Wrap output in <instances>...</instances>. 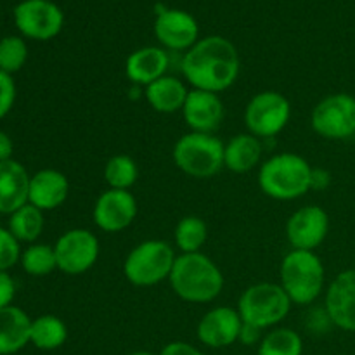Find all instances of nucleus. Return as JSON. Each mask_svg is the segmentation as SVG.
I'll return each instance as SVG.
<instances>
[{
  "label": "nucleus",
  "mask_w": 355,
  "mask_h": 355,
  "mask_svg": "<svg viewBox=\"0 0 355 355\" xmlns=\"http://www.w3.org/2000/svg\"><path fill=\"white\" fill-rule=\"evenodd\" d=\"M180 71L193 89L220 94L234 85L241 71L238 49L220 35L200 38L184 52Z\"/></svg>",
  "instance_id": "f257e3e1"
},
{
  "label": "nucleus",
  "mask_w": 355,
  "mask_h": 355,
  "mask_svg": "<svg viewBox=\"0 0 355 355\" xmlns=\"http://www.w3.org/2000/svg\"><path fill=\"white\" fill-rule=\"evenodd\" d=\"M173 293L189 304H210L224 290V274L210 259L198 253H180L168 277Z\"/></svg>",
  "instance_id": "f03ea898"
},
{
  "label": "nucleus",
  "mask_w": 355,
  "mask_h": 355,
  "mask_svg": "<svg viewBox=\"0 0 355 355\" xmlns=\"http://www.w3.org/2000/svg\"><path fill=\"white\" fill-rule=\"evenodd\" d=\"M312 166L297 153H279L262 163L259 186L266 196L277 201H293L312 189Z\"/></svg>",
  "instance_id": "7ed1b4c3"
},
{
  "label": "nucleus",
  "mask_w": 355,
  "mask_h": 355,
  "mask_svg": "<svg viewBox=\"0 0 355 355\" xmlns=\"http://www.w3.org/2000/svg\"><path fill=\"white\" fill-rule=\"evenodd\" d=\"M281 286L291 304L311 305L324 290L326 270L315 252L291 250L281 262Z\"/></svg>",
  "instance_id": "20e7f679"
},
{
  "label": "nucleus",
  "mask_w": 355,
  "mask_h": 355,
  "mask_svg": "<svg viewBox=\"0 0 355 355\" xmlns=\"http://www.w3.org/2000/svg\"><path fill=\"white\" fill-rule=\"evenodd\" d=\"M225 144L214 134L189 132L175 142L173 163L193 179H210L224 168Z\"/></svg>",
  "instance_id": "39448f33"
},
{
  "label": "nucleus",
  "mask_w": 355,
  "mask_h": 355,
  "mask_svg": "<svg viewBox=\"0 0 355 355\" xmlns=\"http://www.w3.org/2000/svg\"><path fill=\"white\" fill-rule=\"evenodd\" d=\"M291 300L279 283H257L246 288L238 300L243 322L255 328L272 329L288 318Z\"/></svg>",
  "instance_id": "423d86ee"
},
{
  "label": "nucleus",
  "mask_w": 355,
  "mask_h": 355,
  "mask_svg": "<svg viewBox=\"0 0 355 355\" xmlns=\"http://www.w3.org/2000/svg\"><path fill=\"white\" fill-rule=\"evenodd\" d=\"M175 259V252L168 243L148 239L128 252L123 262V274L128 283L134 286H156L168 279Z\"/></svg>",
  "instance_id": "0eeeda50"
},
{
  "label": "nucleus",
  "mask_w": 355,
  "mask_h": 355,
  "mask_svg": "<svg viewBox=\"0 0 355 355\" xmlns=\"http://www.w3.org/2000/svg\"><path fill=\"white\" fill-rule=\"evenodd\" d=\"M291 118V104L281 92L263 90L246 104L245 125L248 134L259 139H272L286 128Z\"/></svg>",
  "instance_id": "6e6552de"
},
{
  "label": "nucleus",
  "mask_w": 355,
  "mask_h": 355,
  "mask_svg": "<svg viewBox=\"0 0 355 355\" xmlns=\"http://www.w3.org/2000/svg\"><path fill=\"white\" fill-rule=\"evenodd\" d=\"M311 127L321 137L343 141L355 135V97L338 92L324 97L314 106Z\"/></svg>",
  "instance_id": "1a4fd4ad"
},
{
  "label": "nucleus",
  "mask_w": 355,
  "mask_h": 355,
  "mask_svg": "<svg viewBox=\"0 0 355 355\" xmlns=\"http://www.w3.org/2000/svg\"><path fill=\"white\" fill-rule=\"evenodd\" d=\"M14 24L23 37L47 42L61 33L64 14L51 0H23L14 7Z\"/></svg>",
  "instance_id": "9d476101"
},
{
  "label": "nucleus",
  "mask_w": 355,
  "mask_h": 355,
  "mask_svg": "<svg viewBox=\"0 0 355 355\" xmlns=\"http://www.w3.org/2000/svg\"><path fill=\"white\" fill-rule=\"evenodd\" d=\"M99 239L89 229H69L55 241L58 269L68 276H80L96 266L99 259Z\"/></svg>",
  "instance_id": "9b49d317"
},
{
  "label": "nucleus",
  "mask_w": 355,
  "mask_h": 355,
  "mask_svg": "<svg viewBox=\"0 0 355 355\" xmlns=\"http://www.w3.org/2000/svg\"><path fill=\"white\" fill-rule=\"evenodd\" d=\"M94 224L104 232H120L137 217V200L130 191L107 189L99 194L92 210Z\"/></svg>",
  "instance_id": "f8f14e48"
},
{
  "label": "nucleus",
  "mask_w": 355,
  "mask_h": 355,
  "mask_svg": "<svg viewBox=\"0 0 355 355\" xmlns=\"http://www.w3.org/2000/svg\"><path fill=\"white\" fill-rule=\"evenodd\" d=\"M329 232V217L318 205L302 207L288 218L286 238L293 250L314 252Z\"/></svg>",
  "instance_id": "ddd939ff"
},
{
  "label": "nucleus",
  "mask_w": 355,
  "mask_h": 355,
  "mask_svg": "<svg viewBox=\"0 0 355 355\" xmlns=\"http://www.w3.org/2000/svg\"><path fill=\"white\" fill-rule=\"evenodd\" d=\"M155 35L168 51L187 52L200 40V26L193 14L180 9H159L155 21Z\"/></svg>",
  "instance_id": "4468645a"
},
{
  "label": "nucleus",
  "mask_w": 355,
  "mask_h": 355,
  "mask_svg": "<svg viewBox=\"0 0 355 355\" xmlns=\"http://www.w3.org/2000/svg\"><path fill=\"white\" fill-rule=\"evenodd\" d=\"M243 329V319L238 309L215 307L200 319L196 336L208 349H225L239 342Z\"/></svg>",
  "instance_id": "2eb2a0df"
},
{
  "label": "nucleus",
  "mask_w": 355,
  "mask_h": 355,
  "mask_svg": "<svg viewBox=\"0 0 355 355\" xmlns=\"http://www.w3.org/2000/svg\"><path fill=\"white\" fill-rule=\"evenodd\" d=\"M328 319L343 331L355 333V269L340 272L326 290Z\"/></svg>",
  "instance_id": "dca6fc26"
},
{
  "label": "nucleus",
  "mask_w": 355,
  "mask_h": 355,
  "mask_svg": "<svg viewBox=\"0 0 355 355\" xmlns=\"http://www.w3.org/2000/svg\"><path fill=\"white\" fill-rule=\"evenodd\" d=\"M182 116L191 132L214 134L224 120V103L218 94L191 89L184 103Z\"/></svg>",
  "instance_id": "f3484780"
},
{
  "label": "nucleus",
  "mask_w": 355,
  "mask_h": 355,
  "mask_svg": "<svg viewBox=\"0 0 355 355\" xmlns=\"http://www.w3.org/2000/svg\"><path fill=\"white\" fill-rule=\"evenodd\" d=\"M69 194L68 177L54 168H44L30 179L28 203L38 210L49 211L61 207Z\"/></svg>",
  "instance_id": "a211bd4d"
},
{
  "label": "nucleus",
  "mask_w": 355,
  "mask_h": 355,
  "mask_svg": "<svg viewBox=\"0 0 355 355\" xmlns=\"http://www.w3.org/2000/svg\"><path fill=\"white\" fill-rule=\"evenodd\" d=\"M30 179L26 168L16 159L0 162V214H14L28 203Z\"/></svg>",
  "instance_id": "6ab92c4d"
},
{
  "label": "nucleus",
  "mask_w": 355,
  "mask_h": 355,
  "mask_svg": "<svg viewBox=\"0 0 355 355\" xmlns=\"http://www.w3.org/2000/svg\"><path fill=\"white\" fill-rule=\"evenodd\" d=\"M168 54L162 47H141L132 52L125 61V75L134 85H144L156 82L166 75Z\"/></svg>",
  "instance_id": "aec40b11"
},
{
  "label": "nucleus",
  "mask_w": 355,
  "mask_h": 355,
  "mask_svg": "<svg viewBox=\"0 0 355 355\" xmlns=\"http://www.w3.org/2000/svg\"><path fill=\"white\" fill-rule=\"evenodd\" d=\"M31 319L16 305L0 309V355H12L30 343Z\"/></svg>",
  "instance_id": "412c9836"
},
{
  "label": "nucleus",
  "mask_w": 355,
  "mask_h": 355,
  "mask_svg": "<svg viewBox=\"0 0 355 355\" xmlns=\"http://www.w3.org/2000/svg\"><path fill=\"white\" fill-rule=\"evenodd\" d=\"M187 87L175 76H162L156 82L149 83L144 90L146 101L156 113L172 114L182 111L187 99Z\"/></svg>",
  "instance_id": "4be33fe9"
},
{
  "label": "nucleus",
  "mask_w": 355,
  "mask_h": 355,
  "mask_svg": "<svg viewBox=\"0 0 355 355\" xmlns=\"http://www.w3.org/2000/svg\"><path fill=\"white\" fill-rule=\"evenodd\" d=\"M263 146L252 134H238L225 144L224 166L234 173H246L255 168L262 159Z\"/></svg>",
  "instance_id": "5701e85b"
},
{
  "label": "nucleus",
  "mask_w": 355,
  "mask_h": 355,
  "mask_svg": "<svg viewBox=\"0 0 355 355\" xmlns=\"http://www.w3.org/2000/svg\"><path fill=\"white\" fill-rule=\"evenodd\" d=\"M68 340V326L58 315L45 314L31 321L30 343L40 350L61 349Z\"/></svg>",
  "instance_id": "b1692460"
},
{
  "label": "nucleus",
  "mask_w": 355,
  "mask_h": 355,
  "mask_svg": "<svg viewBox=\"0 0 355 355\" xmlns=\"http://www.w3.org/2000/svg\"><path fill=\"white\" fill-rule=\"evenodd\" d=\"M9 231L19 243L23 241L33 245L44 231V211L38 210L31 203H26L19 210L10 214Z\"/></svg>",
  "instance_id": "393cba45"
},
{
  "label": "nucleus",
  "mask_w": 355,
  "mask_h": 355,
  "mask_svg": "<svg viewBox=\"0 0 355 355\" xmlns=\"http://www.w3.org/2000/svg\"><path fill=\"white\" fill-rule=\"evenodd\" d=\"M259 355H304V340L295 329L272 328L262 336Z\"/></svg>",
  "instance_id": "a878e982"
},
{
  "label": "nucleus",
  "mask_w": 355,
  "mask_h": 355,
  "mask_svg": "<svg viewBox=\"0 0 355 355\" xmlns=\"http://www.w3.org/2000/svg\"><path fill=\"white\" fill-rule=\"evenodd\" d=\"M173 238H175V246L180 250V253L201 252L208 239L207 222L196 215H187L179 220Z\"/></svg>",
  "instance_id": "bb28decb"
},
{
  "label": "nucleus",
  "mask_w": 355,
  "mask_h": 355,
  "mask_svg": "<svg viewBox=\"0 0 355 355\" xmlns=\"http://www.w3.org/2000/svg\"><path fill=\"white\" fill-rule=\"evenodd\" d=\"M139 166L134 158L127 155H116L107 159L104 165V180L110 189L130 191V187L137 182Z\"/></svg>",
  "instance_id": "cd10ccee"
},
{
  "label": "nucleus",
  "mask_w": 355,
  "mask_h": 355,
  "mask_svg": "<svg viewBox=\"0 0 355 355\" xmlns=\"http://www.w3.org/2000/svg\"><path fill=\"white\" fill-rule=\"evenodd\" d=\"M21 266L24 272L30 276L42 277L51 274L58 269V260H55L54 246L44 245V243H33L21 253Z\"/></svg>",
  "instance_id": "c85d7f7f"
},
{
  "label": "nucleus",
  "mask_w": 355,
  "mask_h": 355,
  "mask_svg": "<svg viewBox=\"0 0 355 355\" xmlns=\"http://www.w3.org/2000/svg\"><path fill=\"white\" fill-rule=\"evenodd\" d=\"M28 59V45L21 37L10 35L0 40V71L9 75L19 71Z\"/></svg>",
  "instance_id": "c756f323"
},
{
  "label": "nucleus",
  "mask_w": 355,
  "mask_h": 355,
  "mask_svg": "<svg viewBox=\"0 0 355 355\" xmlns=\"http://www.w3.org/2000/svg\"><path fill=\"white\" fill-rule=\"evenodd\" d=\"M21 260L19 241L12 236L9 229L0 227V270L7 272L10 267Z\"/></svg>",
  "instance_id": "7c9ffc66"
},
{
  "label": "nucleus",
  "mask_w": 355,
  "mask_h": 355,
  "mask_svg": "<svg viewBox=\"0 0 355 355\" xmlns=\"http://www.w3.org/2000/svg\"><path fill=\"white\" fill-rule=\"evenodd\" d=\"M14 101H16V83H14L12 75L0 71V120L9 114Z\"/></svg>",
  "instance_id": "2f4dec72"
},
{
  "label": "nucleus",
  "mask_w": 355,
  "mask_h": 355,
  "mask_svg": "<svg viewBox=\"0 0 355 355\" xmlns=\"http://www.w3.org/2000/svg\"><path fill=\"white\" fill-rule=\"evenodd\" d=\"M16 295V284L7 272L0 270V309L9 307Z\"/></svg>",
  "instance_id": "473e14b6"
},
{
  "label": "nucleus",
  "mask_w": 355,
  "mask_h": 355,
  "mask_svg": "<svg viewBox=\"0 0 355 355\" xmlns=\"http://www.w3.org/2000/svg\"><path fill=\"white\" fill-rule=\"evenodd\" d=\"M158 355H205L200 349L187 342H170L166 343Z\"/></svg>",
  "instance_id": "72a5a7b5"
},
{
  "label": "nucleus",
  "mask_w": 355,
  "mask_h": 355,
  "mask_svg": "<svg viewBox=\"0 0 355 355\" xmlns=\"http://www.w3.org/2000/svg\"><path fill=\"white\" fill-rule=\"evenodd\" d=\"M239 342L245 343V345H259L262 342V329L255 328V326H250L243 322L241 335H239Z\"/></svg>",
  "instance_id": "f704fd0d"
},
{
  "label": "nucleus",
  "mask_w": 355,
  "mask_h": 355,
  "mask_svg": "<svg viewBox=\"0 0 355 355\" xmlns=\"http://www.w3.org/2000/svg\"><path fill=\"white\" fill-rule=\"evenodd\" d=\"M329 182H331V175H329L326 170L322 168L312 170V189L322 191L329 186Z\"/></svg>",
  "instance_id": "c9c22d12"
},
{
  "label": "nucleus",
  "mask_w": 355,
  "mask_h": 355,
  "mask_svg": "<svg viewBox=\"0 0 355 355\" xmlns=\"http://www.w3.org/2000/svg\"><path fill=\"white\" fill-rule=\"evenodd\" d=\"M12 151H14L12 141H10V137L6 134V132L0 130V162L12 159L10 158V156H12Z\"/></svg>",
  "instance_id": "e433bc0d"
},
{
  "label": "nucleus",
  "mask_w": 355,
  "mask_h": 355,
  "mask_svg": "<svg viewBox=\"0 0 355 355\" xmlns=\"http://www.w3.org/2000/svg\"><path fill=\"white\" fill-rule=\"evenodd\" d=\"M127 355H155V354L148 352V350H135V352H130V354H127Z\"/></svg>",
  "instance_id": "4c0bfd02"
}]
</instances>
